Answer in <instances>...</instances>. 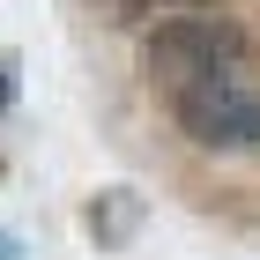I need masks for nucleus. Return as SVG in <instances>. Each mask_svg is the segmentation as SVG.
I'll list each match as a JSON object with an SVG mask.
<instances>
[{
  "label": "nucleus",
  "instance_id": "obj_1",
  "mask_svg": "<svg viewBox=\"0 0 260 260\" xmlns=\"http://www.w3.org/2000/svg\"><path fill=\"white\" fill-rule=\"evenodd\" d=\"M171 112H179V126L201 149H253L260 141V82L245 75V60L216 67V75H201L193 89H179Z\"/></svg>",
  "mask_w": 260,
  "mask_h": 260
},
{
  "label": "nucleus",
  "instance_id": "obj_2",
  "mask_svg": "<svg viewBox=\"0 0 260 260\" xmlns=\"http://www.w3.org/2000/svg\"><path fill=\"white\" fill-rule=\"evenodd\" d=\"M238 60H245V38L216 15H171L156 30V45H149V67H156V82L171 97L193 89L201 75H216V67H238Z\"/></svg>",
  "mask_w": 260,
  "mask_h": 260
},
{
  "label": "nucleus",
  "instance_id": "obj_3",
  "mask_svg": "<svg viewBox=\"0 0 260 260\" xmlns=\"http://www.w3.org/2000/svg\"><path fill=\"white\" fill-rule=\"evenodd\" d=\"M104 8H112V15H156L164 0H104Z\"/></svg>",
  "mask_w": 260,
  "mask_h": 260
},
{
  "label": "nucleus",
  "instance_id": "obj_4",
  "mask_svg": "<svg viewBox=\"0 0 260 260\" xmlns=\"http://www.w3.org/2000/svg\"><path fill=\"white\" fill-rule=\"evenodd\" d=\"M0 260H22V238H15V231H0Z\"/></svg>",
  "mask_w": 260,
  "mask_h": 260
},
{
  "label": "nucleus",
  "instance_id": "obj_5",
  "mask_svg": "<svg viewBox=\"0 0 260 260\" xmlns=\"http://www.w3.org/2000/svg\"><path fill=\"white\" fill-rule=\"evenodd\" d=\"M8 97H15V75H8V67H0V112H8Z\"/></svg>",
  "mask_w": 260,
  "mask_h": 260
}]
</instances>
